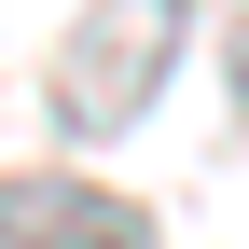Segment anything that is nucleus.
<instances>
[{"label":"nucleus","instance_id":"2","mask_svg":"<svg viewBox=\"0 0 249 249\" xmlns=\"http://www.w3.org/2000/svg\"><path fill=\"white\" fill-rule=\"evenodd\" d=\"M0 249H152V208L111 180H0Z\"/></svg>","mask_w":249,"mask_h":249},{"label":"nucleus","instance_id":"1","mask_svg":"<svg viewBox=\"0 0 249 249\" xmlns=\"http://www.w3.org/2000/svg\"><path fill=\"white\" fill-rule=\"evenodd\" d=\"M194 55V0H83V28L55 42V124L70 139H124L166 70Z\"/></svg>","mask_w":249,"mask_h":249}]
</instances>
